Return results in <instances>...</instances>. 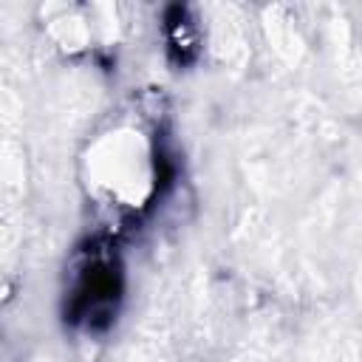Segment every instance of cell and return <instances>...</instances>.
I'll return each mask as SVG.
<instances>
[{"label":"cell","instance_id":"1","mask_svg":"<svg viewBox=\"0 0 362 362\" xmlns=\"http://www.w3.org/2000/svg\"><path fill=\"white\" fill-rule=\"evenodd\" d=\"M82 266L76 272L74 288H71V303L65 308L71 322H79L90 331L107 328L119 297H122V269L107 246H90L82 255Z\"/></svg>","mask_w":362,"mask_h":362}]
</instances>
